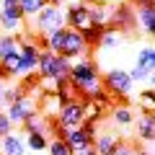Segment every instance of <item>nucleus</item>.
Segmentation results:
<instances>
[{"instance_id": "obj_1", "label": "nucleus", "mask_w": 155, "mask_h": 155, "mask_svg": "<svg viewBox=\"0 0 155 155\" xmlns=\"http://www.w3.org/2000/svg\"><path fill=\"white\" fill-rule=\"evenodd\" d=\"M44 39V52H52V54H60L65 57V60L75 62V60H83L85 54H88V47H85L83 36H80V31H75V28H57V31L47 34Z\"/></svg>"}, {"instance_id": "obj_2", "label": "nucleus", "mask_w": 155, "mask_h": 155, "mask_svg": "<svg viewBox=\"0 0 155 155\" xmlns=\"http://www.w3.org/2000/svg\"><path fill=\"white\" fill-rule=\"evenodd\" d=\"M67 83L78 91L85 98H93L96 93L101 91V70L93 60L83 57V60H75L70 65V72H67Z\"/></svg>"}, {"instance_id": "obj_3", "label": "nucleus", "mask_w": 155, "mask_h": 155, "mask_svg": "<svg viewBox=\"0 0 155 155\" xmlns=\"http://www.w3.org/2000/svg\"><path fill=\"white\" fill-rule=\"evenodd\" d=\"M70 60L60 54H52V52H44L39 54V65H36V75L39 80H52V83H65L67 80V72H70Z\"/></svg>"}, {"instance_id": "obj_4", "label": "nucleus", "mask_w": 155, "mask_h": 155, "mask_svg": "<svg viewBox=\"0 0 155 155\" xmlns=\"http://www.w3.org/2000/svg\"><path fill=\"white\" fill-rule=\"evenodd\" d=\"M153 75H155V49L150 41L140 44L137 49V60H134V67L129 70V78L132 83H147V88H153Z\"/></svg>"}, {"instance_id": "obj_5", "label": "nucleus", "mask_w": 155, "mask_h": 155, "mask_svg": "<svg viewBox=\"0 0 155 155\" xmlns=\"http://www.w3.org/2000/svg\"><path fill=\"white\" fill-rule=\"evenodd\" d=\"M101 88L109 96H114V98H129L134 83H132V78H129V70H124V67H111L101 78Z\"/></svg>"}, {"instance_id": "obj_6", "label": "nucleus", "mask_w": 155, "mask_h": 155, "mask_svg": "<svg viewBox=\"0 0 155 155\" xmlns=\"http://www.w3.org/2000/svg\"><path fill=\"white\" fill-rule=\"evenodd\" d=\"M62 26H65V5H44L31 18V28L41 36H47Z\"/></svg>"}, {"instance_id": "obj_7", "label": "nucleus", "mask_w": 155, "mask_h": 155, "mask_svg": "<svg viewBox=\"0 0 155 155\" xmlns=\"http://www.w3.org/2000/svg\"><path fill=\"white\" fill-rule=\"evenodd\" d=\"M57 137L65 140L70 150L85 147V145H93V137H96V122H83L80 127H72V129H62V127H57Z\"/></svg>"}, {"instance_id": "obj_8", "label": "nucleus", "mask_w": 155, "mask_h": 155, "mask_svg": "<svg viewBox=\"0 0 155 155\" xmlns=\"http://www.w3.org/2000/svg\"><path fill=\"white\" fill-rule=\"evenodd\" d=\"M83 122H85V109H83V101L80 98H72L65 106H60V122H57V127L72 129V127H80Z\"/></svg>"}, {"instance_id": "obj_9", "label": "nucleus", "mask_w": 155, "mask_h": 155, "mask_svg": "<svg viewBox=\"0 0 155 155\" xmlns=\"http://www.w3.org/2000/svg\"><path fill=\"white\" fill-rule=\"evenodd\" d=\"M109 26L119 28L122 34L134 31V8L129 3H111V18Z\"/></svg>"}, {"instance_id": "obj_10", "label": "nucleus", "mask_w": 155, "mask_h": 155, "mask_svg": "<svg viewBox=\"0 0 155 155\" xmlns=\"http://www.w3.org/2000/svg\"><path fill=\"white\" fill-rule=\"evenodd\" d=\"M34 111H39V109H36V98L28 96V93L23 96V98H18V101H13V104L5 106V116L11 119L13 127H16V124H23Z\"/></svg>"}, {"instance_id": "obj_11", "label": "nucleus", "mask_w": 155, "mask_h": 155, "mask_svg": "<svg viewBox=\"0 0 155 155\" xmlns=\"http://www.w3.org/2000/svg\"><path fill=\"white\" fill-rule=\"evenodd\" d=\"M65 26L67 28H75V31H83V28L91 26V13L88 5H83L80 0L65 5Z\"/></svg>"}, {"instance_id": "obj_12", "label": "nucleus", "mask_w": 155, "mask_h": 155, "mask_svg": "<svg viewBox=\"0 0 155 155\" xmlns=\"http://www.w3.org/2000/svg\"><path fill=\"white\" fill-rule=\"evenodd\" d=\"M122 142V137L114 132V129H106V132H96L93 137V150L96 155H114L116 145Z\"/></svg>"}, {"instance_id": "obj_13", "label": "nucleus", "mask_w": 155, "mask_h": 155, "mask_svg": "<svg viewBox=\"0 0 155 155\" xmlns=\"http://www.w3.org/2000/svg\"><path fill=\"white\" fill-rule=\"evenodd\" d=\"M134 28H140L147 39L153 36L155 34V5L134 8Z\"/></svg>"}, {"instance_id": "obj_14", "label": "nucleus", "mask_w": 155, "mask_h": 155, "mask_svg": "<svg viewBox=\"0 0 155 155\" xmlns=\"http://www.w3.org/2000/svg\"><path fill=\"white\" fill-rule=\"evenodd\" d=\"M0 155H28L26 142H23V134L11 132L0 140Z\"/></svg>"}, {"instance_id": "obj_15", "label": "nucleus", "mask_w": 155, "mask_h": 155, "mask_svg": "<svg viewBox=\"0 0 155 155\" xmlns=\"http://www.w3.org/2000/svg\"><path fill=\"white\" fill-rule=\"evenodd\" d=\"M137 122V140L145 145H153L155 140V119H153V111H142V116L140 119H134Z\"/></svg>"}, {"instance_id": "obj_16", "label": "nucleus", "mask_w": 155, "mask_h": 155, "mask_svg": "<svg viewBox=\"0 0 155 155\" xmlns=\"http://www.w3.org/2000/svg\"><path fill=\"white\" fill-rule=\"evenodd\" d=\"M124 41H127V34H122L114 26H106L104 36H101V41H98V49L101 52H111V49H119Z\"/></svg>"}, {"instance_id": "obj_17", "label": "nucleus", "mask_w": 155, "mask_h": 155, "mask_svg": "<svg viewBox=\"0 0 155 155\" xmlns=\"http://www.w3.org/2000/svg\"><path fill=\"white\" fill-rule=\"evenodd\" d=\"M21 127H23V134H31V132H44L47 137H49V129H52V124L47 122V116L41 114V111H34V114L28 116V119L21 124Z\"/></svg>"}, {"instance_id": "obj_18", "label": "nucleus", "mask_w": 155, "mask_h": 155, "mask_svg": "<svg viewBox=\"0 0 155 155\" xmlns=\"http://www.w3.org/2000/svg\"><path fill=\"white\" fill-rule=\"evenodd\" d=\"M88 13H91V23H96V26H109L111 3H98L96 0L93 5H88Z\"/></svg>"}, {"instance_id": "obj_19", "label": "nucleus", "mask_w": 155, "mask_h": 155, "mask_svg": "<svg viewBox=\"0 0 155 155\" xmlns=\"http://www.w3.org/2000/svg\"><path fill=\"white\" fill-rule=\"evenodd\" d=\"M23 142H26V150L28 153H41V150H47V145H49V137H47L44 132H31V134H23Z\"/></svg>"}, {"instance_id": "obj_20", "label": "nucleus", "mask_w": 155, "mask_h": 155, "mask_svg": "<svg viewBox=\"0 0 155 155\" xmlns=\"http://www.w3.org/2000/svg\"><path fill=\"white\" fill-rule=\"evenodd\" d=\"M0 18H11V21H26L21 13L18 0H0Z\"/></svg>"}, {"instance_id": "obj_21", "label": "nucleus", "mask_w": 155, "mask_h": 155, "mask_svg": "<svg viewBox=\"0 0 155 155\" xmlns=\"http://www.w3.org/2000/svg\"><path fill=\"white\" fill-rule=\"evenodd\" d=\"M111 122L119 127H129L134 124V111L129 106H111Z\"/></svg>"}, {"instance_id": "obj_22", "label": "nucleus", "mask_w": 155, "mask_h": 155, "mask_svg": "<svg viewBox=\"0 0 155 155\" xmlns=\"http://www.w3.org/2000/svg\"><path fill=\"white\" fill-rule=\"evenodd\" d=\"M104 31H106V26H96V23H91L88 28H83L80 31V36H83V41H85V47H98V41H101V36H104Z\"/></svg>"}, {"instance_id": "obj_23", "label": "nucleus", "mask_w": 155, "mask_h": 155, "mask_svg": "<svg viewBox=\"0 0 155 155\" xmlns=\"http://www.w3.org/2000/svg\"><path fill=\"white\" fill-rule=\"evenodd\" d=\"M18 52V36H11V34H3L0 36V60H5L8 54Z\"/></svg>"}, {"instance_id": "obj_24", "label": "nucleus", "mask_w": 155, "mask_h": 155, "mask_svg": "<svg viewBox=\"0 0 155 155\" xmlns=\"http://www.w3.org/2000/svg\"><path fill=\"white\" fill-rule=\"evenodd\" d=\"M47 155H72V150L67 147V142L62 137H49L47 145Z\"/></svg>"}, {"instance_id": "obj_25", "label": "nucleus", "mask_w": 155, "mask_h": 155, "mask_svg": "<svg viewBox=\"0 0 155 155\" xmlns=\"http://www.w3.org/2000/svg\"><path fill=\"white\" fill-rule=\"evenodd\" d=\"M44 5H47L44 0H23V3H21V13H23V18H28V21H31V18L36 16Z\"/></svg>"}, {"instance_id": "obj_26", "label": "nucleus", "mask_w": 155, "mask_h": 155, "mask_svg": "<svg viewBox=\"0 0 155 155\" xmlns=\"http://www.w3.org/2000/svg\"><path fill=\"white\" fill-rule=\"evenodd\" d=\"M140 104H142V111H153L155 109V91L153 88L140 91Z\"/></svg>"}, {"instance_id": "obj_27", "label": "nucleus", "mask_w": 155, "mask_h": 155, "mask_svg": "<svg viewBox=\"0 0 155 155\" xmlns=\"http://www.w3.org/2000/svg\"><path fill=\"white\" fill-rule=\"evenodd\" d=\"M23 96H26V91L21 88V85H16V88H5V98H3V104H13V101H18V98H23ZM5 106H3V109H5Z\"/></svg>"}, {"instance_id": "obj_28", "label": "nucleus", "mask_w": 155, "mask_h": 155, "mask_svg": "<svg viewBox=\"0 0 155 155\" xmlns=\"http://www.w3.org/2000/svg\"><path fill=\"white\" fill-rule=\"evenodd\" d=\"M13 132V124H11V119L5 116V111L0 109V140L5 137V134H11Z\"/></svg>"}, {"instance_id": "obj_29", "label": "nucleus", "mask_w": 155, "mask_h": 155, "mask_svg": "<svg viewBox=\"0 0 155 155\" xmlns=\"http://www.w3.org/2000/svg\"><path fill=\"white\" fill-rule=\"evenodd\" d=\"M134 150H137V147H132V145H129V142H124V140H122V142L116 145L114 155H134Z\"/></svg>"}, {"instance_id": "obj_30", "label": "nucleus", "mask_w": 155, "mask_h": 155, "mask_svg": "<svg viewBox=\"0 0 155 155\" xmlns=\"http://www.w3.org/2000/svg\"><path fill=\"white\" fill-rule=\"evenodd\" d=\"M72 155H96V150H93V145H85V147L72 150Z\"/></svg>"}, {"instance_id": "obj_31", "label": "nucleus", "mask_w": 155, "mask_h": 155, "mask_svg": "<svg viewBox=\"0 0 155 155\" xmlns=\"http://www.w3.org/2000/svg\"><path fill=\"white\" fill-rule=\"evenodd\" d=\"M5 88H8V85L3 83V80H0V109H3V106H5V104H3V98H5Z\"/></svg>"}, {"instance_id": "obj_32", "label": "nucleus", "mask_w": 155, "mask_h": 155, "mask_svg": "<svg viewBox=\"0 0 155 155\" xmlns=\"http://www.w3.org/2000/svg\"><path fill=\"white\" fill-rule=\"evenodd\" d=\"M47 5H65V0H44Z\"/></svg>"}, {"instance_id": "obj_33", "label": "nucleus", "mask_w": 155, "mask_h": 155, "mask_svg": "<svg viewBox=\"0 0 155 155\" xmlns=\"http://www.w3.org/2000/svg\"><path fill=\"white\" fill-rule=\"evenodd\" d=\"M101 3H127V0H101Z\"/></svg>"}, {"instance_id": "obj_34", "label": "nucleus", "mask_w": 155, "mask_h": 155, "mask_svg": "<svg viewBox=\"0 0 155 155\" xmlns=\"http://www.w3.org/2000/svg\"><path fill=\"white\" fill-rule=\"evenodd\" d=\"M18 3H23V0H18Z\"/></svg>"}]
</instances>
